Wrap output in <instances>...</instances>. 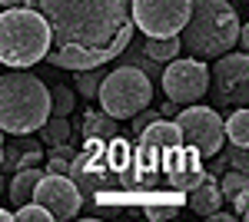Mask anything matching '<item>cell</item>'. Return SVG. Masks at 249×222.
Returning <instances> with one entry per match:
<instances>
[{"instance_id": "cell-1", "label": "cell", "mask_w": 249, "mask_h": 222, "mask_svg": "<svg viewBox=\"0 0 249 222\" xmlns=\"http://www.w3.org/2000/svg\"><path fill=\"white\" fill-rule=\"evenodd\" d=\"M50 27L47 63L67 70H96L133 43L130 0H27Z\"/></svg>"}, {"instance_id": "cell-2", "label": "cell", "mask_w": 249, "mask_h": 222, "mask_svg": "<svg viewBox=\"0 0 249 222\" xmlns=\"http://www.w3.org/2000/svg\"><path fill=\"white\" fill-rule=\"evenodd\" d=\"M130 153L133 146L113 139H87L83 153L70 159V179L80 192V209H90L93 216H120L126 205L136 203L133 176H130Z\"/></svg>"}, {"instance_id": "cell-3", "label": "cell", "mask_w": 249, "mask_h": 222, "mask_svg": "<svg viewBox=\"0 0 249 222\" xmlns=\"http://www.w3.org/2000/svg\"><path fill=\"white\" fill-rule=\"evenodd\" d=\"M243 20L230 0H190V17L176 34L193 60H216L236 47Z\"/></svg>"}, {"instance_id": "cell-4", "label": "cell", "mask_w": 249, "mask_h": 222, "mask_svg": "<svg viewBox=\"0 0 249 222\" xmlns=\"http://www.w3.org/2000/svg\"><path fill=\"white\" fill-rule=\"evenodd\" d=\"M50 116V90L27 70H10L0 76V130L10 136L37 133Z\"/></svg>"}, {"instance_id": "cell-5", "label": "cell", "mask_w": 249, "mask_h": 222, "mask_svg": "<svg viewBox=\"0 0 249 222\" xmlns=\"http://www.w3.org/2000/svg\"><path fill=\"white\" fill-rule=\"evenodd\" d=\"M50 50V27L30 7H10L0 14V63L3 67H34Z\"/></svg>"}, {"instance_id": "cell-6", "label": "cell", "mask_w": 249, "mask_h": 222, "mask_svg": "<svg viewBox=\"0 0 249 222\" xmlns=\"http://www.w3.org/2000/svg\"><path fill=\"white\" fill-rule=\"evenodd\" d=\"M96 103L113 120H130V116H136L140 110H146L153 103V83L143 70L123 63L113 73L103 76V83L96 90Z\"/></svg>"}, {"instance_id": "cell-7", "label": "cell", "mask_w": 249, "mask_h": 222, "mask_svg": "<svg viewBox=\"0 0 249 222\" xmlns=\"http://www.w3.org/2000/svg\"><path fill=\"white\" fill-rule=\"evenodd\" d=\"M130 17L146 37H176L190 17V0H130Z\"/></svg>"}, {"instance_id": "cell-8", "label": "cell", "mask_w": 249, "mask_h": 222, "mask_svg": "<svg viewBox=\"0 0 249 222\" xmlns=\"http://www.w3.org/2000/svg\"><path fill=\"white\" fill-rule=\"evenodd\" d=\"M213 96L223 110H236L249 103V56L246 53H223L216 56V67L210 73Z\"/></svg>"}, {"instance_id": "cell-9", "label": "cell", "mask_w": 249, "mask_h": 222, "mask_svg": "<svg viewBox=\"0 0 249 222\" xmlns=\"http://www.w3.org/2000/svg\"><path fill=\"white\" fill-rule=\"evenodd\" d=\"M176 126H179L183 143L193 146L199 156H216L223 149V139H226L223 120L210 106H186V110H179L176 113Z\"/></svg>"}, {"instance_id": "cell-10", "label": "cell", "mask_w": 249, "mask_h": 222, "mask_svg": "<svg viewBox=\"0 0 249 222\" xmlns=\"http://www.w3.org/2000/svg\"><path fill=\"white\" fill-rule=\"evenodd\" d=\"M163 90L170 96L173 103L179 106V103H196V100H203V93L210 90V70H206V63L203 60H170L166 63V70H163Z\"/></svg>"}, {"instance_id": "cell-11", "label": "cell", "mask_w": 249, "mask_h": 222, "mask_svg": "<svg viewBox=\"0 0 249 222\" xmlns=\"http://www.w3.org/2000/svg\"><path fill=\"white\" fill-rule=\"evenodd\" d=\"M160 176H163V186L170 192H190L193 186L206 176L203 169V156L196 153L193 146L179 143V146H170L160 153Z\"/></svg>"}, {"instance_id": "cell-12", "label": "cell", "mask_w": 249, "mask_h": 222, "mask_svg": "<svg viewBox=\"0 0 249 222\" xmlns=\"http://www.w3.org/2000/svg\"><path fill=\"white\" fill-rule=\"evenodd\" d=\"M34 203H40L50 219H73L80 216V192L70 176L60 172H43L37 189H34Z\"/></svg>"}, {"instance_id": "cell-13", "label": "cell", "mask_w": 249, "mask_h": 222, "mask_svg": "<svg viewBox=\"0 0 249 222\" xmlns=\"http://www.w3.org/2000/svg\"><path fill=\"white\" fill-rule=\"evenodd\" d=\"M40 163H43V149H40L37 139H30V136H14V143L3 149L0 169L17 172V169H23V166H40Z\"/></svg>"}, {"instance_id": "cell-14", "label": "cell", "mask_w": 249, "mask_h": 222, "mask_svg": "<svg viewBox=\"0 0 249 222\" xmlns=\"http://www.w3.org/2000/svg\"><path fill=\"white\" fill-rule=\"evenodd\" d=\"M186 199H190V209L196 212V216H210L213 209H219V203H223V192H219V183H216V176L213 172H206L199 183L193 186L190 192H186Z\"/></svg>"}, {"instance_id": "cell-15", "label": "cell", "mask_w": 249, "mask_h": 222, "mask_svg": "<svg viewBox=\"0 0 249 222\" xmlns=\"http://www.w3.org/2000/svg\"><path fill=\"white\" fill-rule=\"evenodd\" d=\"M136 143L156 146V149H170V146H179L183 136H179V126H176V123H166V120L160 116V120H153L150 126H143V130L136 133Z\"/></svg>"}, {"instance_id": "cell-16", "label": "cell", "mask_w": 249, "mask_h": 222, "mask_svg": "<svg viewBox=\"0 0 249 222\" xmlns=\"http://www.w3.org/2000/svg\"><path fill=\"white\" fill-rule=\"evenodd\" d=\"M40 176H43V169L37 166H23L14 172V179H10V186H7V192H10V203L14 205H23L34 199V189H37Z\"/></svg>"}, {"instance_id": "cell-17", "label": "cell", "mask_w": 249, "mask_h": 222, "mask_svg": "<svg viewBox=\"0 0 249 222\" xmlns=\"http://www.w3.org/2000/svg\"><path fill=\"white\" fill-rule=\"evenodd\" d=\"M80 133H83V139H113V136H120V123H116L113 116H107V113H96V110H87V116H83V126H80Z\"/></svg>"}, {"instance_id": "cell-18", "label": "cell", "mask_w": 249, "mask_h": 222, "mask_svg": "<svg viewBox=\"0 0 249 222\" xmlns=\"http://www.w3.org/2000/svg\"><path fill=\"white\" fill-rule=\"evenodd\" d=\"M179 37H146L143 40V53L150 56V60H156V63H170V60H176L179 56Z\"/></svg>"}, {"instance_id": "cell-19", "label": "cell", "mask_w": 249, "mask_h": 222, "mask_svg": "<svg viewBox=\"0 0 249 222\" xmlns=\"http://www.w3.org/2000/svg\"><path fill=\"white\" fill-rule=\"evenodd\" d=\"M223 133L230 136L232 146H249V113H246V106H236L230 113V120L223 123Z\"/></svg>"}, {"instance_id": "cell-20", "label": "cell", "mask_w": 249, "mask_h": 222, "mask_svg": "<svg viewBox=\"0 0 249 222\" xmlns=\"http://www.w3.org/2000/svg\"><path fill=\"white\" fill-rule=\"evenodd\" d=\"M40 136H43V146H57V143H70V120L67 116H47V123L40 126Z\"/></svg>"}, {"instance_id": "cell-21", "label": "cell", "mask_w": 249, "mask_h": 222, "mask_svg": "<svg viewBox=\"0 0 249 222\" xmlns=\"http://www.w3.org/2000/svg\"><path fill=\"white\" fill-rule=\"evenodd\" d=\"M77 106V96L70 93V86H53L50 90V116H70Z\"/></svg>"}, {"instance_id": "cell-22", "label": "cell", "mask_w": 249, "mask_h": 222, "mask_svg": "<svg viewBox=\"0 0 249 222\" xmlns=\"http://www.w3.org/2000/svg\"><path fill=\"white\" fill-rule=\"evenodd\" d=\"M243 189H249L246 172H239V169H223V179H219V192H223V199H232V196L243 192Z\"/></svg>"}, {"instance_id": "cell-23", "label": "cell", "mask_w": 249, "mask_h": 222, "mask_svg": "<svg viewBox=\"0 0 249 222\" xmlns=\"http://www.w3.org/2000/svg\"><path fill=\"white\" fill-rule=\"evenodd\" d=\"M103 67H96V70H80L77 76V90L80 96H87V100H96V90H100V83H103Z\"/></svg>"}, {"instance_id": "cell-24", "label": "cell", "mask_w": 249, "mask_h": 222, "mask_svg": "<svg viewBox=\"0 0 249 222\" xmlns=\"http://www.w3.org/2000/svg\"><path fill=\"white\" fill-rule=\"evenodd\" d=\"M14 222H50V212L43 209L40 203H23V205H17V212H14Z\"/></svg>"}, {"instance_id": "cell-25", "label": "cell", "mask_w": 249, "mask_h": 222, "mask_svg": "<svg viewBox=\"0 0 249 222\" xmlns=\"http://www.w3.org/2000/svg\"><path fill=\"white\" fill-rule=\"evenodd\" d=\"M176 203H153V205H143V216L150 222H163V219H176Z\"/></svg>"}, {"instance_id": "cell-26", "label": "cell", "mask_w": 249, "mask_h": 222, "mask_svg": "<svg viewBox=\"0 0 249 222\" xmlns=\"http://www.w3.org/2000/svg\"><path fill=\"white\" fill-rule=\"evenodd\" d=\"M123 63H126V67H136V70H143L146 76L156 73V67H160V63H156V60H150L143 50H130V53L123 56Z\"/></svg>"}, {"instance_id": "cell-27", "label": "cell", "mask_w": 249, "mask_h": 222, "mask_svg": "<svg viewBox=\"0 0 249 222\" xmlns=\"http://www.w3.org/2000/svg\"><path fill=\"white\" fill-rule=\"evenodd\" d=\"M226 156H230V169H239V172H246V169H249V153H246V146H232Z\"/></svg>"}, {"instance_id": "cell-28", "label": "cell", "mask_w": 249, "mask_h": 222, "mask_svg": "<svg viewBox=\"0 0 249 222\" xmlns=\"http://www.w3.org/2000/svg\"><path fill=\"white\" fill-rule=\"evenodd\" d=\"M160 116H163V113H156V110H150V106H146V110H140L136 116H130V120H133V130L140 133L143 126H150L153 120H160Z\"/></svg>"}, {"instance_id": "cell-29", "label": "cell", "mask_w": 249, "mask_h": 222, "mask_svg": "<svg viewBox=\"0 0 249 222\" xmlns=\"http://www.w3.org/2000/svg\"><path fill=\"white\" fill-rule=\"evenodd\" d=\"M232 205H236V216H239V219H246V216H249V189L236 192V196H232Z\"/></svg>"}, {"instance_id": "cell-30", "label": "cell", "mask_w": 249, "mask_h": 222, "mask_svg": "<svg viewBox=\"0 0 249 222\" xmlns=\"http://www.w3.org/2000/svg\"><path fill=\"white\" fill-rule=\"evenodd\" d=\"M50 163H47V172H60V176H67L70 172V163L67 159H53V156H47Z\"/></svg>"}, {"instance_id": "cell-31", "label": "cell", "mask_w": 249, "mask_h": 222, "mask_svg": "<svg viewBox=\"0 0 249 222\" xmlns=\"http://www.w3.org/2000/svg\"><path fill=\"white\" fill-rule=\"evenodd\" d=\"M23 3H27V0H0L3 10H10V7H23Z\"/></svg>"}, {"instance_id": "cell-32", "label": "cell", "mask_w": 249, "mask_h": 222, "mask_svg": "<svg viewBox=\"0 0 249 222\" xmlns=\"http://www.w3.org/2000/svg\"><path fill=\"white\" fill-rule=\"evenodd\" d=\"M0 222H14V212H7V209H0Z\"/></svg>"}, {"instance_id": "cell-33", "label": "cell", "mask_w": 249, "mask_h": 222, "mask_svg": "<svg viewBox=\"0 0 249 222\" xmlns=\"http://www.w3.org/2000/svg\"><path fill=\"white\" fill-rule=\"evenodd\" d=\"M3 183H7V179H3V176H0V196H3V192H7V186H3Z\"/></svg>"}, {"instance_id": "cell-34", "label": "cell", "mask_w": 249, "mask_h": 222, "mask_svg": "<svg viewBox=\"0 0 249 222\" xmlns=\"http://www.w3.org/2000/svg\"><path fill=\"white\" fill-rule=\"evenodd\" d=\"M0 163H3V143H0Z\"/></svg>"}, {"instance_id": "cell-35", "label": "cell", "mask_w": 249, "mask_h": 222, "mask_svg": "<svg viewBox=\"0 0 249 222\" xmlns=\"http://www.w3.org/2000/svg\"><path fill=\"white\" fill-rule=\"evenodd\" d=\"M0 143H3V130H0Z\"/></svg>"}]
</instances>
